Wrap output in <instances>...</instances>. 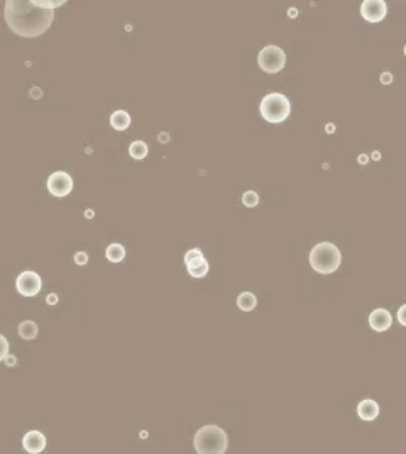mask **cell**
I'll return each mask as SVG.
<instances>
[{
  "label": "cell",
  "instance_id": "f1b7e54d",
  "mask_svg": "<svg viewBox=\"0 0 406 454\" xmlns=\"http://www.w3.org/2000/svg\"><path fill=\"white\" fill-rule=\"evenodd\" d=\"M91 216H93V212H91V210H86V217H88V219H90Z\"/></svg>",
  "mask_w": 406,
  "mask_h": 454
},
{
  "label": "cell",
  "instance_id": "5b68a950",
  "mask_svg": "<svg viewBox=\"0 0 406 454\" xmlns=\"http://www.w3.org/2000/svg\"><path fill=\"white\" fill-rule=\"evenodd\" d=\"M257 63H259V68L266 73H278L284 68L286 54L278 46H266L257 54Z\"/></svg>",
  "mask_w": 406,
  "mask_h": 454
},
{
  "label": "cell",
  "instance_id": "30bf717a",
  "mask_svg": "<svg viewBox=\"0 0 406 454\" xmlns=\"http://www.w3.org/2000/svg\"><path fill=\"white\" fill-rule=\"evenodd\" d=\"M391 322H393V317L386 309H376V310H372L371 316H369V325H371L374 330H377V332L388 330L391 327Z\"/></svg>",
  "mask_w": 406,
  "mask_h": 454
},
{
  "label": "cell",
  "instance_id": "4316f807",
  "mask_svg": "<svg viewBox=\"0 0 406 454\" xmlns=\"http://www.w3.org/2000/svg\"><path fill=\"white\" fill-rule=\"evenodd\" d=\"M405 310H406V307L403 305V307L400 309V314H398V317H400V324H401V325L406 324V320H405Z\"/></svg>",
  "mask_w": 406,
  "mask_h": 454
},
{
  "label": "cell",
  "instance_id": "d4e9b609",
  "mask_svg": "<svg viewBox=\"0 0 406 454\" xmlns=\"http://www.w3.org/2000/svg\"><path fill=\"white\" fill-rule=\"evenodd\" d=\"M3 361H5L7 366H15V364H17V360H15V356H12V354H7Z\"/></svg>",
  "mask_w": 406,
  "mask_h": 454
},
{
  "label": "cell",
  "instance_id": "4fadbf2b",
  "mask_svg": "<svg viewBox=\"0 0 406 454\" xmlns=\"http://www.w3.org/2000/svg\"><path fill=\"white\" fill-rule=\"evenodd\" d=\"M110 126H112L115 131H125L127 127L130 126V115L127 114L125 110H115V112L110 115Z\"/></svg>",
  "mask_w": 406,
  "mask_h": 454
},
{
  "label": "cell",
  "instance_id": "52a82bcc",
  "mask_svg": "<svg viewBox=\"0 0 406 454\" xmlns=\"http://www.w3.org/2000/svg\"><path fill=\"white\" fill-rule=\"evenodd\" d=\"M47 190H49L51 195L58 198L66 197L73 190V180H71V177L66 171H56V173H53L47 178Z\"/></svg>",
  "mask_w": 406,
  "mask_h": 454
},
{
  "label": "cell",
  "instance_id": "ffe728a7",
  "mask_svg": "<svg viewBox=\"0 0 406 454\" xmlns=\"http://www.w3.org/2000/svg\"><path fill=\"white\" fill-rule=\"evenodd\" d=\"M7 354H9V341L0 334V361L5 360Z\"/></svg>",
  "mask_w": 406,
  "mask_h": 454
},
{
  "label": "cell",
  "instance_id": "9c48e42d",
  "mask_svg": "<svg viewBox=\"0 0 406 454\" xmlns=\"http://www.w3.org/2000/svg\"><path fill=\"white\" fill-rule=\"evenodd\" d=\"M22 446H24V449H26L27 453H31V454L42 453V451H44V448H46L44 434L39 432V431H29V432L26 434V436H24Z\"/></svg>",
  "mask_w": 406,
  "mask_h": 454
},
{
  "label": "cell",
  "instance_id": "3957f363",
  "mask_svg": "<svg viewBox=\"0 0 406 454\" xmlns=\"http://www.w3.org/2000/svg\"><path fill=\"white\" fill-rule=\"evenodd\" d=\"M342 254L332 242H318L310 253V265L318 273H333L340 266Z\"/></svg>",
  "mask_w": 406,
  "mask_h": 454
},
{
  "label": "cell",
  "instance_id": "83f0119b",
  "mask_svg": "<svg viewBox=\"0 0 406 454\" xmlns=\"http://www.w3.org/2000/svg\"><path fill=\"white\" fill-rule=\"evenodd\" d=\"M158 141L159 142H168L169 141V136H168V133H161L158 136Z\"/></svg>",
  "mask_w": 406,
  "mask_h": 454
},
{
  "label": "cell",
  "instance_id": "603a6c76",
  "mask_svg": "<svg viewBox=\"0 0 406 454\" xmlns=\"http://www.w3.org/2000/svg\"><path fill=\"white\" fill-rule=\"evenodd\" d=\"M381 82H383V83H384V85H389V83H391V82H393V75H391V73H388V71H386V73H383V75H381Z\"/></svg>",
  "mask_w": 406,
  "mask_h": 454
},
{
  "label": "cell",
  "instance_id": "ba28073f",
  "mask_svg": "<svg viewBox=\"0 0 406 454\" xmlns=\"http://www.w3.org/2000/svg\"><path fill=\"white\" fill-rule=\"evenodd\" d=\"M386 12H388V7H386L384 0H365L361 5V15L372 24L383 21L386 17Z\"/></svg>",
  "mask_w": 406,
  "mask_h": 454
},
{
  "label": "cell",
  "instance_id": "6da1fadb",
  "mask_svg": "<svg viewBox=\"0 0 406 454\" xmlns=\"http://www.w3.org/2000/svg\"><path fill=\"white\" fill-rule=\"evenodd\" d=\"M54 19V10H44L34 5L33 0H7L5 21L21 38H38L51 27Z\"/></svg>",
  "mask_w": 406,
  "mask_h": 454
},
{
  "label": "cell",
  "instance_id": "cb8c5ba5",
  "mask_svg": "<svg viewBox=\"0 0 406 454\" xmlns=\"http://www.w3.org/2000/svg\"><path fill=\"white\" fill-rule=\"evenodd\" d=\"M46 302H47V305H56L58 304V295L56 293H49L46 298Z\"/></svg>",
  "mask_w": 406,
  "mask_h": 454
},
{
  "label": "cell",
  "instance_id": "5bb4252c",
  "mask_svg": "<svg viewBox=\"0 0 406 454\" xmlns=\"http://www.w3.org/2000/svg\"><path fill=\"white\" fill-rule=\"evenodd\" d=\"M105 256L110 263H121L125 258V248L122 244H119V242H114V244L107 246Z\"/></svg>",
  "mask_w": 406,
  "mask_h": 454
},
{
  "label": "cell",
  "instance_id": "9a60e30c",
  "mask_svg": "<svg viewBox=\"0 0 406 454\" xmlns=\"http://www.w3.org/2000/svg\"><path fill=\"white\" fill-rule=\"evenodd\" d=\"M19 336L22 337V339L26 341H33L36 336H38V324L33 320H24L19 324Z\"/></svg>",
  "mask_w": 406,
  "mask_h": 454
},
{
  "label": "cell",
  "instance_id": "484cf974",
  "mask_svg": "<svg viewBox=\"0 0 406 454\" xmlns=\"http://www.w3.org/2000/svg\"><path fill=\"white\" fill-rule=\"evenodd\" d=\"M31 97H33V98H41L42 97V90L38 89V87H34V89L31 90Z\"/></svg>",
  "mask_w": 406,
  "mask_h": 454
},
{
  "label": "cell",
  "instance_id": "2e32d148",
  "mask_svg": "<svg viewBox=\"0 0 406 454\" xmlns=\"http://www.w3.org/2000/svg\"><path fill=\"white\" fill-rule=\"evenodd\" d=\"M237 305H239V309L244 310V312H250V310L256 309L257 298L254 293H250V292H242L237 298Z\"/></svg>",
  "mask_w": 406,
  "mask_h": 454
},
{
  "label": "cell",
  "instance_id": "d6986e66",
  "mask_svg": "<svg viewBox=\"0 0 406 454\" xmlns=\"http://www.w3.org/2000/svg\"><path fill=\"white\" fill-rule=\"evenodd\" d=\"M34 5L39 7V9H44V10H54L56 7L63 5V0H58V2H49V0H33Z\"/></svg>",
  "mask_w": 406,
  "mask_h": 454
},
{
  "label": "cell",
  "instance_id": "7a4b0ae2",
  "mask_svg": "<svg viewBox=\"0 0 406 454\" xmlns=\"http://www.w3.org/2000/svg\"><path fill=\"white\" fill-rule=\"evenodd\" d=\"M193 444L200 454H224L229 448V439L218 425H205L195 434Z\"/></svg>",
  "mask_w": 406,
  "mask_h": 454
},
{
  "label": "cell",
  "instance_id": "7402d4cb",
  "mask_svg": "<svg viewBox=\"0 0 406 454\" xmlns=\"http://www.w3.org/2000/svg\"><path fill=\"white\" fill-rule=\"evenodd\" d=\"M200 256H203V253L198 248H195V249H190L188 253L185 254V263H188V261H192V260H195V258H200Z\"/></svg>",
  "mask_w": 406,
  "mask_h": 454
},
{
  "label": "cell",
  "instance_id": "8992f818",
  "mask_svg": "<svg viewBox=\"0 0 406 454\" xmlns=\"http://www.w3.org/2000/svg\"><path fill=\"white\" fill-rule=\"evenodd\" d=\"M15 288L22 297H36L42 288V280L36 272H22L15 280Z\"/></svg>",
  "mask_w": 406,
  "mask_h": 454
},
{
  "label": "cell",
  "instance_id": "8fae6325",
  "mask_svg": "<svg viewBox=\"0 0 406 454\" xmlns=\"http://www.w3.org/2000/svg\"><path fill=\"white\" fill-rule=\"evenodd\" d=\"M357 415L361 417L362 420H374L377 415H379V405L376 404L371 398H365L362 400L359 405H357Z\"/></svg>",
  "mask_w": 406,
  "mask_h": 454
},
{
  "label": "cell",
  "instance_id": "44dd1931",
  "mask_svg": "<svg viewBox=\"0 0 406 454\" xmlns=\"http://www.w3.org/2000/svg\"><path fill=\"white\" fill-rule=\"evenodd\" d=\"M75 263H77L78 266H85L86 263H88V254H86L85 251H78V253H75Z\"/></svg>",
  "mask_w": 406,
  "mask_h": 454
},
{
  "label": "cell",
  "instance_id": "277c9868",
  "mask_svg": "<svg viewBox=\"0 0 406 454\" xmlns=\"http://www.w3.org/2000/svg\"><path fill=\"white\" fill-rule=\"evenodd\" d=\"M259 109H261L262 119L268 122H273V124L286 121L289 112H291L289 100L283 93H276V91L268 93L264 98H262Z\"/></svg>",
  "mask_w": 406,
  "mask_h": 454
},
{
  "label": "cell",
  "instance_id": "e0dca14e",
  "mask_svg": "<svg viewBox=\"0 0 406 454\" xmlns=\"http://www.w3.org/2000/svg\"><path fill=\"white\" fill-rule=\"evenodd\" d=\"M147 153H149V148H147V144L144 141H134L132 144L129 146V154L132 156L134 159H144L147 156Z\"/></svg>",
  "mask_w": 406,
  "mask_h": 454
},
{
  "label": "cell",
  "instance_id": "7c38bea8",
  "mask_svg": "<svg viewBox=\"0 0 406 454\" xmlns=\"http://www.w3.org/2000/svg\"><path fill=\"white\" fill-rule=\"evenodd\" d=\"M186 268H188L190 276L193 278H203L208 273V261L205 260V256L195 258V260L186 263Z\"/></svg>",
  "mask_w": 406,
  "mask_h": 454
},
{
  "label": "cell",
  "instance_id": "ac0fdd59",
  "mask_svg": "<svg viewBox=\"0 0 406 454\" xmlns=\"http://www.w3.org/2000/svg\"><path fill=\"white\" fill-rule=\"evenodd\" d=\"M242 204L245 207H249V209H252V207H256L259 204V195H257L254 190H249V192H244L242 195Z\"/></svg>",
  "mask_w": 406,
  "mask_h": 454
}]
</instances>
